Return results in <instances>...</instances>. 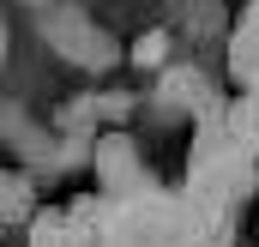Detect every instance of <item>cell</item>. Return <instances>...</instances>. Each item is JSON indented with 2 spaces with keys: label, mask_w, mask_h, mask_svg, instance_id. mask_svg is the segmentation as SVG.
<instances>
[{
  "label": "cell",
  "mask_w": 259,
  "mask_h": 247,
  "mask_svg": "<svg viewBox=\"0 0 259 247\" xmlns=\"http://www.w3.org/2000/svg\"><path fill=\"white\" fill-rule=\"evenodd\" d=\"M133 61L139 66H169V30H145L133 43Z\"/></svg>",
  "instance_id": "cell-3"
},
{
  "label": "cell",
  "mask_w": 259,
  "mask_h": 247,
  "mask_svg": "<svg viewBox=\"0 0 259 247\" xmlns=\"http://www.w3.org/2000/svg\"><path fill=\"white\" fill-rule=\"evenodd\" d=\"M42 36L61 49L66 61H78V66H115V43H109V30L103 24H91L78 6H49L42 12Z\"/></svg>",
  "instance_id": "cell-1"
},
{
  "label": "cell",
  "mask_w": 259,
  "mask_h": 247,
  "mask_svg": "<svg viewBox=\"0 0 259 247\" xmlns=\"http://www.w3.org/2000/svg\"><path fill=\"white\" fill-rule=\"evenodd\" d=\"M157 103H163V109H205V115L217 109L205 72H193V66H163V78H157Z\"/></svg>",
  "instance_id": "cell-2"
},
{
  "label": "cell",
  "mask_w": 259,
  "mask_h": 247,
  "mask_svg": "<svg viewBox=\"0 0 259 247\" xmlns=\"http://www.w3.org/2000/svg\"><path fill=\"white\" fill-rule=\"evenodd\" d=\"M0 66H6V18H0Z\"/></svg>",
  "instance_id": "cell-4"
}]
</instances>
